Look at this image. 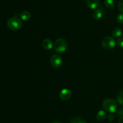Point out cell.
I'll return each instance as SVG.
<instances>
[{
	"label": "cell",
	"instance_id": "5",
	"mask_svg": "<svg viewBox=\"0 0 123 123\" xmlns=\"http://www.w3.org/2000/svg\"><path fill=\"white\" fill-rule=\"evenodd\" d=\"M50 63L54 68H60L62 63V59L58 54H54L50 57Z\"/></svg>",
	"mask_w": 123,
	"mask_h": 123
},
{
	"label": "cell",
	"instance_id": "6",
	"mask_svg": "<svg viewBox=\"0 0 123 123\" xmlns=\"http://www.w3.org/2000/svg\"><path fill=\"white\" fill-rule=\"evenodd\" d=\"M59 96L62 100H68L72 96V92L67 88L62 89L59 93Z\"/></svg>",
	"mask_w": 123,
	"mask_h": 123
},
{
	"label": "cell",
	"instance_id": "13",
	"mask_svg": "<svg viewBox=\"0 0 123 123\" xmlns=\"http://www.w3.org/2000/svg\"><path fill=\"white\" fill-rule=\"evenodd\" d=\"M70 123H86V122L80 117L74 116L71 119Z\"/></svg>",
	"mask_w": 123,
	"mask_h": 123
},
{
	"label": "cell",
	"instance_id": "14",
	"mask_svg": "<svg viewBox=\"0 0 123 123\" xmlns=\"http://www.w3.org/2000/svg\"><path fill=\"white\" fill-rule=\"evenodd\" d=\"M117 101L118 103L121 105H123V91L119 90L118 95L117 96Z\"/></svg>",
	"mask_w": 123,
	"mask_h": 123
},
{
	"label": "cell",
	"instance_id": "19",
	"mask_svg": "<svg viewBox=\"0 0 123 123\" xmlns=\"http://www.w3.org/2000/svg\"><path fill=\"white\" fill-rule=\"evenodd\" d=\"M108 119L109 121H113L114 119V118H115V116L114 115V114H113V113H109V114L108 115Z\"/></svg>",
	"mask_w": 123,
	"mask_h": 123
},
{
	"label": "cell",
	"instance_id": "17",
	"mask_svg": "<svg viewBox=\"0 0 123 123\" xmlns=\"http://www.w3.org/2000/svg\"><path fill=\"white\" fill-rule=\"evenodd\" d=\"M117 45L120 48H123V37H119L117 40Z\"/></svg>",
	"mask_w": 123,
	"mask_h": 123
},
{
	"label": "cell",
	"instance_id": "20",
	"mask_svg": "<svg viewBox=\"0 0 123 123\" xmlns=\"http://www.w3.org/2000/svg\"><path fill=\"white\" fill-rule=\"evenodd\" d=\"M118 115L120 116H123V109H120L117 112Z\"/></svg>",
	"mask_w": 123,
	"mask_h": 123
},
{
	"label": "cell",
	"instance_id": "16",
	"mask_svg": "<svg viewBox=\"0 0 123 123\" xmlns=\"http://www.w3.org/2000/svg\"><path fill=\"white\" fill-rule=\"evenodd\" d=\"M117 20L120 24H123V13H120L117 16Z\"/></svg>",
	"mask_w": 123,
	"mask_h": 123
},
{
	"label": "cell",
	"instance_id": "15",
	"mask_svg": "<svg viewBox=\"0 0 123 123\" xmlns=\"http://www.w3.org/2000/svg\"><path fill=\"white\" fill-rule=\"evenodd\" d=\"M105 4L106 8L108 9H112L114 7V0H105Z\"/></svg>",
	"mask_w": 123,
	"mask_h": 123
},
{
	"label": "cell",
	"instance_id": "2",
	"mask_svg": "<svg viewBox=\"0 0 123 123\" xmlns=\"http://www.w3.org/2000/svg\"><path fill=\"white\" fill-rule=\"evenodd\" d=\"M67 48V42L65 39L59 38L55 41L54 44V48L56 52L62 53L65 52Z\"/></svg>",
	"mask_w": 123,
	"mask_h": 123
},
{
	"label": "cell",
	"instance_id": "12",
	"mask_svg": "<svg viewBox=\"0 0 123 123\" xmlns=\"http://www.w3.org/2000/svg\"><path fill=\"white\" fill-rule=\"evenodd\" d=\"M122 30L120 28L117 27L114 28L112 31V36L114 38H118L120 37V36L122 34Z\"/></svg>",
	"mask_w": 123,
	"mask_h": 123
},
{
	"label": "cell",
	"instance_id": "1",
	"mask_svg": "<svg viewBox=\"0 0 123 123\" xmlns=\"http://www.w3.org/2000/svg\"><path fill=\"white\" fill-rule=\"evenodd\" d=\"M103 108L109 113H114L117 109V103L111 98L106 99L103 102Z\"/></svg>",
	"mask_w": 123,
	"mask_h": 123
},
{
	"label": "cell",
	"instance_id": "8",
	"mask_svg": "<svg viewBox=\"0 0 123 123\" xmlns=\"http://www.w3.org/2000/svg\"><path fill=\"white\" fill-rule=\"evenodd\" d=\"M99 0H86V5L90 9H96L99 6Z\"/></svg>",
	"mask_w": 123,
	"mask_h": 123
},
{
	"label": "cell",
	"instance_id": "3",
	"mask_svg": "<svg viewBox=\"0 0 123 123\" xmlns=\"http://www.w3.org/2000/svg\"><path fill=\"white\" fill-rule=\"evenodd\" d=\"M7 25L8 28L10 30H18L22 27V22L20 18L18 17H13L8 19Z\"/></svg>",
	"mask_w": 123,
	"mask_h": 123
},
{
	"label": "cell",
	"instance_id": "7",
	"mask_svg": "<svg viewBox=\"0 0 123 123\" xmlns=\"http://www.w3.org/2000/svg\"><path fill=\"white\" fill-rule=\"evenodd\" d=\"M42 47L46 50H50L54 48V44L52 41L49 39H45L42 42Z\"/></svg>",
	"mask_w": 123,
	"mask_h": 123
},
{
	"label": "cell",
	"instance_id": "18",
	"mask_svg": "<svg viewBox=\"0 0 123 123\" xmlns=\"http://www.w3.org/2000/svg\"><path fill=\"white\" fill-rule=\"evenodd\" d=\"M118 7L120 12L123 13V0H120L118 4Z\"/></svg>",
	"mask_w": 123,
	"mask_h": 123
},
{
	"label": "cell",
	"instance_id": "11",
	"mask_svg": "<svg viewBox=\"0 0 123 123\" xmlns=\"http://www.w3.org/2000/svg\"><path fill=\"white\" fill-rule=\"evenodd\" d=\"M106 113L105 111L104 110H99L98 112V113H97V115H96V118L98 121H104L105 119L106 118Z\"/></svg>",
	"mask_w": 123,
	"mask_h": 123
},
{
	"label": "cell",
	"instance_id": "9",
	"mask_svg": "<svg viewBox=\"0 0 123 123\" xmlns=\"http://www.w3.org/2000/svg\"><path fill=\"white\" fill-rule=\"evenodd\" d=\"M19 17H20L21 20H24V21H26V20H28L31 19V14L28 11H24V12H22L20 13Z\"/></svg>",
	"mask_w": 123,
	"mask_h": 123
},
{
	"label": "cell",
	"instance_id": "22",
	"mask_svg": "<svg viewBox=\"0 0 123 123\" xmlns=\"http://www.w3.org/2000/svg\"><path fill=\"white\" fill-rule=\"evenodd\" d=\"M52 123H60V122H58V121H54V122H53Z\"/></svg>",
	"mask_w": 123,
	"mask_h": 123
},
{
	"label": "cell",
	"instance_id": "21",
	"mask_svg": "<svg viewBox=\"0 0 123 123\" xmlns=\"http://www.w3.org/2000/svg\"><path fill=\"white\" fill-rule=\"evenodd\" d=\"M118 123H123V116L120 117L118 120Z\"/></svg>",
	"mask_w": 123,
	"mask_h": 123
},
{
	"label": "cell",
	"instance_id": "10",
	"mask_svg": "<svg viewBox=\"0 0 123 123\" xmlns=\"http://www.w3.org/2000/svg\"><path fill=\"white\" fill-rule=\"evenodd\" d=\"M103 14V12L102 9L98 8V9L96 10L94 12L92 13V16H93L94 19L96 20H99L102 18Z\"/></svg>",
	"mask_w": 123,
	"mask_h": 123
},
{
	"label": "cell",
	"instance_id": "4",
	"mask_svg": "<svg viewBox=\"0 0 123 123\" xmlns=\"http://www.w3.org/2000/svg\"><path fill=\"white\" fill-rule=\"evenodd\" d=\"M102 45L105 50L110 51L114 49L116 46V41L115 38L111 36H106L102 40Z\"/></svg>",
	"mask_w": 123,
	"mask_h": 123
}]
</instances>
